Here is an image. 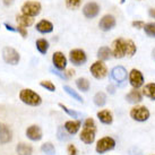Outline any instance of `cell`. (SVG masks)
Returning a JSON list of instances; mask_svg holds the SVG:
<instances>
[{
	"instance_id": "cell-17",
	"label": "cell",
	"mask_w": 155,
	"mask_h": 155,
	"mask_svg": "<svg viewBox=\"0 0 155 155\" xmlns=\"http://www.w3.org/2000/svg\"><path fill=\"white\" fill-rule=\"evenodd\" d=\"M126 101L130 104H138L143 101V93L138 88H133L126 95Z\"/></svg>"
},
{
	"instance_id": "cell-41",
	"label": "cell",
	"mask_w": 155,
	"mask_h": 155,
	"mask_svg": "<svg viewBox=\"0 0 155 155\" xmlns=\"http://www.w3.org/2000/svg\"><path fill=\"white\" fill-rule=\"evenodd\" d=\"M65 74H66V76H67V78L69 79V78H71L73 76H75V70H74V69H68Z\"/></svg>"
},
{
	"instance_id": "cell-31",
	"label": "cell",
	"mask_w": 155,
	"mask_h": 155,
	"mask_svg": "<svg viewBox=\"0 0 155 155\" xmlns=\"http://www.w3.org/2000/svg\"><path fill=\"white\" fill-rule=\"evenodd\" d=\"M137 52V45L134 42L133 40L127 39V57L128 58H133Z\"/></svg>"
},
{
	"instance_id": "cell-10",
	"label": "cell",
	"mask_w": 155,
	"mask_h": 155,
	"mask_svg": "<svg viewBox=\"0 0 155 155\" xmlns=\"http://www.w3.org/2000/svg\"><path fill=\"white\" fill-rule=\"evenodd\" d=\"M128 79H129V84L133 88H140L142 86H144V83H145V78H144L143 73L139 69L136 68L131 69L129 71Z\"/></svg>"
},
{
	"instance_id": "cell-22",
	"label": "cell",
	"mask_w": 155,
	"mask_h": 155,
	"mask_svg": "<svg viewBox=\"0 0 155 155\" xmlns=\"http://www.w3.org/2000/svg\"><path fill=\"white\" fill-rule=\"evenodd\" d=\"M96 57H97V60H101V61H107L109 59H111L112 58L111 48L107 47V45L100 47L97 49V52H96Z\"/></svg>"
},
{
	"instance_id": "cell-16",
	"label": "cell",
	"mask_w": 155,
	"mask_h": 155,
	"mask_svg": "<svg viewBox=\"0 0 155 155\" xmlns=\"http://www.w3.org/2000/svg\"><path fill=\"white\" fill-rule=\"evenodd\" d=\"M25 134H26V137L28 138L30 140H32V142H39L43 137L42 129L38 125H31L30 127H27Z\"/></svg>"
},
{
	"instance_id": "cell-42",
	"label": "cell",
	"mask_w": 155,
	"mask_h": 155,
	"mask_svg": "<svg viewBox=\"0 0 155 155\" xmlns=\"http://www.w3.org/2000/svg\"><path fill=\"white\" fill-rule=\"evenodd\" d=\"M4 25H5V27H6V30L7 31H10V32H16V27L12 26L10 24H8V23H5Z\"/></svg>"
},
{
	"instance_id": "cell-11",
	"label": "cell",
	"mask_w": 155,
	"mask_h": 155,
	"mask_svg": "<svg viewBox=\"0 0 155 155\" xmlns=\"http://www.w3.org/2000/svg\"><path fill=\"white\" fill-rule=\"evenodd\" d=\"M117 25V19L112 14H105L99 21V28L102 32H110Z\"/></svg>"
},
{
	"instance_id": "cell-46",
	"label": "cell",
	"mask_w": 155,
	"mask_h": 155,
	"mask_svg": "<svg viewBox=\"0 0 155 155\" xmlns=\"http://www.w3.org/2000/svg\"><path fill=\"white\" fill-rule=\"evenodd\" d=\"M153 58H154V59H155V49H154V50H153Z\"/></svg>"
},
{
	"instance_id": "cell-37",
	"label": "cell",
	"mask_w": 155,
	"mask_h": 155,
	"mask_svg": "<svg viewBox=\"0 0 155 155\" xmlns=\"http://www.w3.org/2000/svg\"><path fill=\"white\" fill-rule=\"evenodd\" d=\"M50 71H51L53 75H57L58 77H60L61 79H65V81H68V78H67V76H66L65 71H61V70H58V69L56 68H50Z\"/></svg>"
},
{
	"instance_id": "cell-27",
	"label": "cell",
	"mask_w": 155,
	"mask_h": 155,
	"mask_svg": "<svg viewBox=\"0 0 155 155\" xmlns=\"http://www.w3.org/2000/svg\"><path fill=\"white\" fill-rule=\"evenodd\" d=\"M71 135L64 128V126H59L58 129H57V138L60 140V142H67L71 139Z\"/></svg>"
},
{
	"instance_id": "cell-25",
	"label": "cell",
	"mask_w": 155,
	"mask_h": 155,
	"mask_svg": "<svg viewBox=\"0 0 155 155\" xmlns=\"http://www.w3.org/2000/svg\"><path fill=\"white\" fill-rule=\"evenodd\" d=\"M17 155H32L33 154V147L26 143H19L16 146Z\"/></svg>"
},
{
	"instance_id": "cell-1",
	"label": "cell",
	"mask_w": 155,
	"mask_h": 155,
	"mask_svg": "<svg viewBox=\"0 0 155 155\" xmlns=\"http://www.w3.org/2000/svg\"><path fill=\"white\" fill-rule=\"evenodd\" d=\"M18 97L23 103L30 107H39L42 104V97L32 88H23L19 91Z\"/></svg>"
},
{
	"instance_id": "cell-18",
	"label": "cell",
	"mask_w": 155,
	"mask_h": 155,
	"mask_svg": "<svg viewBox=\"0 0 155 155\" xmlns=\"http://www.w3.org/2000/svg\"><path fill=\"white\" fill-rule=\"evenodd\" d=\"M96 117L100 120L101 124L103 125H111L113 122V114L112 112L108 109H103V110H100L97 113H96Z\"/></svg>"
},
{
	"instance_id": "cell-48",
	"label": "cell",
	"mask_w": 155,
	"mask_h": 155,
	"mask_svg": "<svg viewBox=\"0 0 155 155\" xmlns=\"http://www.w3.org/2000/svg\"><path fill=\"white\" fill-rule=\"evenodd\" d=\"M137 1H142V0H137Z\"/></svg>"
},
{
	"instance_id": "cell-26",
	"label": "cell",
	"mask_w": 155,
	"mask_h": 155,
	"mask_svg": "<svg viewBox=\"0 0 155 155\" xmlns=\"http://www.w3.org/2000/svg\"><path fill=\"white\" fill-rule=\"evenodd\" d=\"M76 87L78 88V91H81V92H84V93H86L90 91V87H91V83L90 81L85 77H79L76 79Z\"/></svg>"
},
{
	"instance_id": "cell-34",
	"label": "cell",
	"mask_w": 155,
	"mask_h": 155,
	"mask_svg": "<svg viewBox=\"0 0 155 155\" xmlns=\"http://www.w3.org/2000/svg\"><path fill=\"white\" fill-rule=\"evenodd\" d=\"M58 105H59V108L62 109V111L66 112V113H67V114H68L70 118H75V119H76V118H78V117H79V113H78L77 111H75V110H71V109H69L68 107H66L65 104L59 103Z\"/></svg>"
},
{
	"instance_id": "cell-6",
	"label": "cell",
	"mask_w": 155,
	"mask_h": 155,
	"mask_svg": "<svg viewBox=\"0 0 155 155\" xmlns=\"http://www.w3.org/2000/svg\"><path fill=\"white\" fill-rule=\"evenodd\" d=\"M91 75L95 78V79H104V78L108 76L109 70L107 65L104 64V61L96 60L94 61L90 67Z\"/></svg>"
},
{
	"instance_id": "cell-33",
	"label": "cell",
	"mask_w": 155,
	"mask_h": 155,
	"mask_svg": "<svg viewBox=\"0 0 155 155\" xmlns=\"http://www.w3.org/2000/svg\"><path fill=\"white\" fill-rule=\"evenodd\" d=\"M41 151L45 155H56V148L52 145V143L48 142L41 145Z\"/></svg>"
},
{
	"instance_id": "cell-2",
	"label": "cell",
	"mask_w": 155,
	"mask_h": 155,
	"mask_svg": "<svg viewBox=\"0 0 155 155\" xmlns=\"http://www.w3.org/2000/svg\"><path fill=\"white\" fill-rule=\"evenodd\" d=\"M42 12V4L38 0H26L21 6V14L30 16V17H36Z\"/></svg>"
},
{
	"instance_id": "cell-43",
	"label": "cell",
	"mask_w": 155,
	"mask_h": 155,
	"mask_svg": "<svg viewBox=\"0 0 155 155\" xmlns=\"http://www.w3.org/2000/svg\"><path fill=\"white\" fill-rule=\"evenodd\" d=\"M15 2V0H2V4L5 7H10Z\"/></svg>"
},
{
	"instance_id": "cell-13",
	"label": "cell",
	"mask_w": 155,
	"mask_h": 155,
	"mask_svg": "<svg viewBox=\"0 0 155 155\" xmlns=\"http://www.w3.org/2000/svg\"><path fill=\"white\" fill-rule=\"evenodd\" d=\"M52 65H53V68L61 70V71H65L67 69V65H68V59L64 54V52H53V54H52Z\"/></svg>"
},
{
	"instance_id": "cell-39",
	"label": "cell",
	"mask_w": 155,
	"mask_h": 155,
	"mask_svg": "<svg viewBox=\"0 0 155 155\" xmlns=\"http://www.w3.org/2000/svg\"><path fill=\"white\" fill-rule=\"evenodd\" d=\"M67 153H68V155H77L78 151H77V148H76L75 145L70 144V145L67 146Z\"/></svg>"
},
{
	"instance_id": "cell-7",
	"label": "cell",
	"mask_w": 155,
	"mask_h": 155,
	"mask_svg": "<svg viewBox=\"0 0 155 155\" xmlns=\"http://www.w3.org/2000/svg\"><path fill=\"white\" fill-rule=\"evenodd\" d=\"M69 61L75 67H81L87 62V54L83 49H73L69 51Z\"/></svg>"
},
{
	"instance_id": "cell-14",
	"label": "cell",
	"mask_w": 155,
	"mask_h": 155,
	"mask_svg": "<svg viewBox=\"0 0 155 155\" xmlns=\"http://www.w3.org/2000/svg\"><path fill=\"white\" fill-rule=\"evenodd\" d=\"M95 135H96V127H88V126H83V130L79 135V139L84 144L91 145L95 140Z\"/></svg>"
},
{
	"instance_id": "cell-29",
	"label": "cell",
	"mask_w": 155,
	"mask_h": 155,
	"mask_svg": "<svg viewBox=\"0 0 155 155\" xmlns=\"http://www.w3.org/2000/svg\"><path fill=\"white\" fill-rule=\"evenodd\" d=\"M64 91H65L70 97H73L74 100H76L79 103H83V102H84V100H83V97L79 95V93H78L77 91L74 90L73 87L69 86V85H65V86H64Z\"/></svg>"
},
{
	"instance_id": "cell-47",
	"label": "cell",
	"mask_w": 155,
	"mask_h": 155,
	"mask_svg": "<svg viewBox=\"0 0 155 155\" xmlns=\"http://www.w3.org/2000/svg\"><path fill=\"white\" fill-rule=\"evenodd\" d=\"M0 131H1V124H0Z\"/></svg>"
},
{
	"instance_id": "cell-19",
	"label": "cell",
	"mask_w": 155,
	"mask_h": 155,
	"mask_svg": "<svg viewBox=\"0 0 155 155\" xmlns=\"http://www.w3.org/2000/svg\"><path fill=\"white\" fill-rule=\"evenodd\" d=\"M81 127H82V121L81 120H68V121H66L65 125H64V128H65L71 136L76 135V134L79 131Z\"/></svg>"
},
{
	"instance_id": "cell-24",
	"label": "cell",
	"mask_w": 155,
	"mask_h": 155,
	"mask_svg": "<svg viewBox=\"0 0 155 155\" xmlns=\"http://www.w3.org/2000/svg\"><path fill=\"white\" fill-rule=\"evenodd\" d=\"M143 96L155 101V83H148L143 87Z\"/></svg>"
},
{
	"instance_id": "cell-3",
	"label": "cell",
	"mask_w": 155,
	"mask_h": 155,
	"mask_svg": "<svg viewBox=\"0 0 155 155\" xmlns=\"http://www.w3.org/2000/svg\"><path fill=\"white\" fill-rule=\"evenodd\" d=\"M112 57L116 59H122L127 57V40L124 38H117L111 44Z\"/></svg>"
},
{
	"instance_id": "cell-4",
	"label": "cell",
	"mask_w": 155,
	"mask_h": 155,
	"mask_svg": "<svg viewBox=\"0 0 155 155\" xmlns=\"http://www.w3.org/2000/svg\"><path fill=\"white\" fill-rule=\"evenodd\" d=\"M129 116L133 120L137 121V122H145L150 119L151 112L145 105H135L134 108L130 109Z\"/></svg>"
},
{
	"instance_id": "cell-38",
	"label": "cell",
	"mask_w": 155,
	"mask_h": 155,
	"mask_svg": "<svg viewBox=\"0 0 155 155\" xmlns=\"http://www.w3.org/2000/svg\"><path fill=\"white\" fill-rule=\"evenodd\" d=\"M131 26L136 30H143L144 26H145V22L144 21H140V19H136V21H133L131 22Z\"/></svg>"
},
{
	"instance_id": "cell-5",
	"label": "cell",
	"mask_w": 155,
	"mask_h": 155,
	"mask_svg": "<svg viewBox=\"0 0 155 155\" xmlns=\"http://www.w3.org/2000/svg\"><path fill=\"white\" fill-rule=\"evenodd\" d=\"M2 59L7 65L17 66L21 61V53L13 47H5L2 49Z\"/></svg>"
},
{
	"instance_id": "cell-23",
	"label": "cell",
	"mask_w": 155,
	"mask_h": 155,
	"mask_svg": "<svg viewBox=\"0 0 155 155\" xmlns=\"http://www.w3.org/2000/svg\"><path fill=\"white\" fill-rule=\"evenodd\" d=\"M35 48L41 54H47L50 49V43L45 38H40L35 41Z\"/></svg>"
},
{
	"instance_id": "cell-44",
	"label": "cell",
	"mask_w": 155,
	"mask_h": 155,
	"mask_svg": "<svg viewBox=\"0 0 155 155\" xmlns=\"http://www.w3.org/2000/svg\"><path fill=\"white\" fill-rule=\"evenodd\" d=\"M148 16L153 19H155V8L154 7H152V8L148 9Z\"/></svg>"
},
{
	"instance_id": "cell-30",
	"label": "cell",
	"mask_w": 155,
	"mask_h": 155,
	"mask_svg": "<svg viewBox=\"0 0 155 155\" xmlns=\"http://www.w3.org/2000/svg\"><path fill=\"white\" fill-rule=\"evenodd\" d=\"M143 31L145 32V34L151 38V39H155V22H150V23H145V26Z\"/></svg>"
},
{
	"instance_id": "cell-12",
	"label": "cell",
	"mask_w": 155,
	"mask_h": 155,
	"mask_svg": "<svg viewBox=\"0 0 155 155\" xmlns=\"http://www.w3.org/2000/svg\"><path fill=\"white\" fill-rule=\"evenodd\" d=\"M110 77L112 81H114L118 84H124L127 81L128 71L124 66H116L110 71Z\"/></svg>"
},
{
	"instance_id": "cell-36",
	"label": "cell",
	"mask_w": 155,
	"mask_h": 155,
	"mask_svg": "<svg viewBox=\"0 0 155 155\" xmlns=\"http://www.w3.org/2000/svg\"><path fill=\"white\" fill-rule=\"evenodd\" d=\"M16 32H17L21 36H22L23 39H26V38L28 36V30H27V27L17 25V26H16Z\"/></svg>"
},
{
	"instance_id": "cell-9",
	"label": "cell",
	"mask_w": 155,
	"mask_h": 155,
	"mask_svg": "<svg viewBox=\"0 0 155 155\" xmlns=\"http://www.w3.org/2000/svg\"><path fill=\"white\" fill-rule=\"evenodd\" d=\"M101 12V6L95 1H88L83 6L82 13L84 17L87 19H94L100 15Z\"/></svg>"
},
{
	"instance_id": "cell-15",
	"label": "cell",
	"mask_w": 155,
	"mask_h": 155,
	"mask_svg": "<svg viewBox=\"0 0 155 155\" xmlns=\"http://www.w3.org/2000/svg\"><path fill=\"white\" fill-rule=\"evenodd\" d=\"M35 25V30L39 32L40 34H51L53 30H54V25L51 21L49 19H40L39 22L34 24Z\"/></svg>"
},
{
	"instance_id": "cell-20",
	"label": "cell",
	"mask_w": 155,
	"mask_h": 155,
	"mask_svg": "<svg viewBox=\"0 0 155 155\" xmlns=\"http://www.w3.org/2000/svg\"><path fill=\"white\" fill-rule=\"evenodd\" d=\"M13 139V133L12 129L7 125L1 124V131H0V144H7L12 142Z\"/></svg>"
},
{
	"instance_id": "cell-35",
	"label": "cell",
	"mask_w": 155,
	"mask_h": 155,
	"mask_svg": "<svg viewBox=\"0 0 155 155\" xmlns=\"http://www.w3.org/2000/svg\"><path fill=\"white\" fill-rule=\"evenodd\" d=\"M40 86L44 88V90L49 91V92H56L57 87L56 85L51 82V81H41L40 82Z\"/></svg>"
},
{
	"instance_id": "cell-40",
	"label": "cell",
	"mask_w": 155,
	"mask_h": 155,
	"mask_svg": "<svg viewBox=\"0 0 155 155\" xmlns=\"http://www.w3.org/2000/svg\"><path fill=\"white\" fill-rule=\"evenodd\" d=\"M107 90H108L109 94H114V93H116V87L113 86L112 84H110V85L107 86Z\"/></svg>"
},
{
	"instance_id": "cell-21",
	"label": "cell",
	"mask_w": 155,
	"mask_h": 155,
	"mask_svg": "<svg viewBox=\"0 0 155 155\" xmlns=\"http://www.w3.org/2000/svg\"><path fill=\"white\" fill-rule=\"evenodd\" d=\"M16 23L17 25L24 26V27H31L35 24L34 17H30V16H26V15H23V14H18L16 15Z\"/></svg>"
},
{
	"instance_id": "cell-32",
	"label": "cell",
	"mask_w": 155,
	"mask_h": 155,
	"mask_svg": "<svg viewBox=\"0 0 155 155\" xmlns=\"http://www.w3.org/2000/svg\"><path fill=\"white\" fill-rule=\"evenodd\" d=\"M83 0H65L66 8L69 10H77L81 8Z\"/></svg>"
},
{
	"instance_id": "cell-45",
	"label": "cell",
	"mask_w": 155,
	"mask_h": 155,
	"mask_svg": "<svg viewBox=\"0 0 155 155\" xmlns=\"http://www.w3.org/2000/svg\"><path fill=\"white\" fill-rule=\"evenodd\" d=\"M125 2H126V0H120V4H121V5H124Z\"/></svg>"
},
{
	"instance_id": "cell-28",
	"label": "cell",
	"mask_w": 155,
	"mask_h": 155,
	"mask_svg": "<svg viewBox=\"0 0 155 155\" xmlns=\"http://www.w3.org/2000/svg\"><path fill=\"white\" fill-rule=\"evenodd\" d=\"M93 102L99 108L104 107L107 104V95H105V93H103V92H97L94 95V97H93Z\"/></svg>"
},
{
	"instance_id": "cell-8",
	"label": "cell",
	"mask_w": 155,
	"mask_h": 155,
	"mask_svg": "<svg viewBox=\"0 0 155 155\" xmlns=\"http://www.w3.org/2000/svg\"><path fill=\"white\" fill-rule=\"evenodd\" d=\"M114 147H116V140L112 137L107 136V137H102L97 140L96 146H95V151L99 154H104L107 152L114 150Z\"/></svg>"
}]
</instances>
